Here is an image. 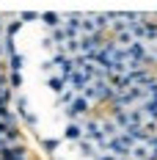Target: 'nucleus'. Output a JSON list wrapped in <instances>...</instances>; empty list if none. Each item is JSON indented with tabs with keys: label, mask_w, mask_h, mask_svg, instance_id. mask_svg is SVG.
Returning a JSON list of instances; mask_svg holds the SVG:
<instances>
[{
	"label": "nucleus",
	"mask_w": 157,
	"mask_h": 160,
	"mask_svg": "<svg viewBox=\"0 0 157 160\" xmlns=\"http://www.w3.org/2000/svg\"><path fill=\"white\" fill-rule=\"evenodd\" d=\"M55 146H58V141H55V138H50V141H44V149H50V152H52Z\"/></svg>",
	"instance_id": "obj_15"
},
{
	"label": "nucleus",
	"mask_w": 157,
	"mask_h": 160,
	"mask_svg": "<svg viewBox=\"0 0 157 160\" xmlns=\"http://www.w3.org/2000/svg\"><path fill=\"white\" fill-rule=\"evenodd\" d=\"M0 149H6V138H0Z\"/></svg>",
	"instance_id": "obj_18"
},
{
	"label": "nucleus",
	"mask_w": 157,
	"mask_h": 160,
	"mask_svg": "<svg viewBox=\"0 0 157 160\" xmlns=\"http://www.w3.org/2000/svg\"><path fill=\"white\" fill-rule=\"evenodd\" d=\"M8 99H11V91L8 88H0V108H8Z\"/></svg>",
	"instance_id": "obj_11"
},
{
	"label": "nucleus",
	"mask_w": 157,
	"mask_h": 160,
	"mask_svg": "<svg viewBox=\"0 0 157 160\" xmlns=\"http://www.w3.org/2000/svg\"><path fill=\"white\" fill-rule=\"evenodd\" d=\"M135 39H132V33H130V28H124V31H119V33H113V44L116 47H130Z\"/></svg>",
	"instance_id": "obj_3"
},
{
	"label": "nucleus",
	"mask_w": 157,
	"mask_h": 160,
	"mask_svg": "<svg viewBox=\"0 0 157 160\" xmlns=\"http://www.w3.org/2000/svg\"><path fill=\"white\" fill-rule=\"evenodd\" d=\"M22 64H25V58H22V55H11V72H17V75H19V69H22Z\"/></svg>",
	"instance_id": "obj_9"
},
{
	"label": "nucleus",
	"mask_w": 157,
	"mask_h": 160,
	"mask_svg": "<svg viewBox=\"0 0 157 160\" xmlns=\"http://www.w3.org/2000/svg\"><path fill=\"white\" fill-rule=\"evenodd\" d=\"M39 19L44 22V28H47V31H55V28H61V22H63V14L47 11V14H39Z\"/></svg>",
	"instance_id": "obj_2"
},
{
	"label": "nucleus",
	"mask_w": 157,
	"mask_h": 160,
	"mask_svg": "<svg viewBox=\"0 0 157 160\" xmlns=\"http://www.w3.org/2000/svg\"><path fill=\"white\" fill-rule=\"evenodd\" d=\"M113 124L119 130H127V127H132V122H130V111H116V116H113Z\"/></svg>",
	"instance_id": "obj_5"
},
{
	"label": "nucleus",
	"mask_w": 157,
	"mask_h": 160,
	"mask_svg": "<svg viewBox=\"0 0 157 160\" xmlns=\"http://www.w3.org/2000/svg\"><path fill=\"white\" fill-rule=\"evenodd\" d=\"M94 160H119V158H113V155H105V152H102V155H96Z\"/></svg>",
	"instance_id": "obj_17"
},
{
	"label": "nucleus",
	"mask_w": 157,
	"mask_h": 160,
	"mask_svg": "<svg viewBox=\"0 0 157 160\" xmlns=\"http://www.w3.org/2000/svg\"><path fill=\"white\" fill-rule=\"evenodd\" d=\"M88 105H91V102H86V99L77 94L72 102H69V105H66V113H69V119H72V116H80V113H86V111H88Z\"/></svg>",
	"instance_id": "obj_1"
},
{
	"label": "nucleus",
	"mask_w": 157,
	"mask_h": 160,
	"mask_svg": "<svg viewBox=\"0 0 157 160\" xmlns=\"http://www.w3.org/2000/svg\"><path fill=\"white\" fill-rule=\"evenodd\" d=\"M19 19H22V22H33V19H39V14H36V11H22Z\"/></svg>",
	"instance_id": "obj_12"
},
{
	"label": "nucleus",
	"mask_w": 157,
	"mask_h": 160,
	"mask_svg": "<svg viewBox=\"0 0 157 160\" xmlns=\"http://www.w3.org/2000/svg\"><path fill=\"white\" fill-rule=\"evenodd\" d=\"M19 31V22H8V28H6V33H8V39H14V33Z\"/></svg>",
	"instance_id": "obj_13"
},
{
	"label": "nucleus",
	"mask_w": 157,
	"mask_h": 160,
	"mask_svg": "<svg viewBox=\"0 0 157 160\" xmlns=\"http://www.w3.org/2000/svg\"><path fill=\"white\" fill-rule=\"evenodd\" d=\"M14 160H22V158H14Z\"/></svg>",
	"instance_id": "obj_19"
},
{
	"label": "nucleus",
	"mask_w": 157,
	"mask_h": 160,
	"mask_svg": "<svg viewBox=\"0 0 157 160\" xmlns=\"http://www.w3.org/2000/svg\"><path fill=\"white\" fill-rule=\"evenodd\" d=\"M47 86L55 91V94H63V86H66V83H63L61 78H47Z\"/></svg>",
	"instance_id": "obj_8"
},
{
	"label": "nucleus",
	"mask_w": 157,
	"mask_h": 160,
	"mask_svg": "<svg viewBox=\"0 0 157 160\" xmlns=\"http://www.w3.org/2000/svg\"><path fill=\"white\" fill-rule=\"evenodd\" d=\"M75 97H77V94H75V91H72V88H66V91H63V94H61V99H58V102H61L63 108H66V105H69V102H72V99H75Z\"/></svg>",
	"instance_id": "obj_10"
},
{
	"label": "nucleus",
	"mask_w": 157,
	"mask_h": 160,
	"mask_svg": "<svg viewBox=\"0 0 157 160\" xmlns=\"http://www.w3.org/2000/svg\"><path fill=\"white\" fill-rule=\"evenodd\" d=\"M11 83H14V86H19V83H22V75H17V72H11Z\"/></svg>",
	"instance_id": "obj_16"
},
{
	"label": "nucleus",
	"mask_w": 157,
	"mask_h": 160,
	"mask_svg": "<svg viewBox=\"0 0 157 160\" xmlns=\"http://www.w3.org/2000/svg\"><path fill=\"white\" fill-rule=\"evenodd\" d=\"M146 149H149V160H157V135L146 138Z\"/></svg>",
	"instance_id": "obj_7"
},
{
	"label": "nucleus",
	"mask_w": 157,
	"mask_h": 160,
	"mask_svg": "<svg viewBox=\"0 0 157 160\" xmlns=\"http://www.w3.org/2000/svg\"><path fill=\"white\" fill-rule=\"evenodd\" d=\"M19 113H22V119L28 122V124H33L36 122V116H33V111H31V105L25 102V99H19Z\"/></svg>",
	"instance_id": "obj_6"
},
{
	"label": "nucleus",
	"mask_w": 157,
	"mask_h": 160,
	"mask_svg": "<svg viewBox=\"0 0 157 160\" xmlns=\"http://www.w3.org/2000/svg\"><path fill=\"white\" fill-rule=\"evenodd\" d=\"M63 138H66L69 144L80 141V138H83V127H80V124H72V122H69V124H66V130H63Z\"/></svg>",
	"instance_id": "obj_4"
},
{
	"label": "nucleus",
	"mask_w": 157,
	"mask_h": 160,
	"mask_svg": "<svg viewBox=\"0 0 157 160\" xmlns=\"http://www.w3.org/2000/svg\"><path fill=\"white\" fill-rule=\"evenodd\" d=\"M80 149H83L86 155H94V144H88V141H80Z\"/></svg>",
	"instance_id": "obj_14"
}]
</instances>
